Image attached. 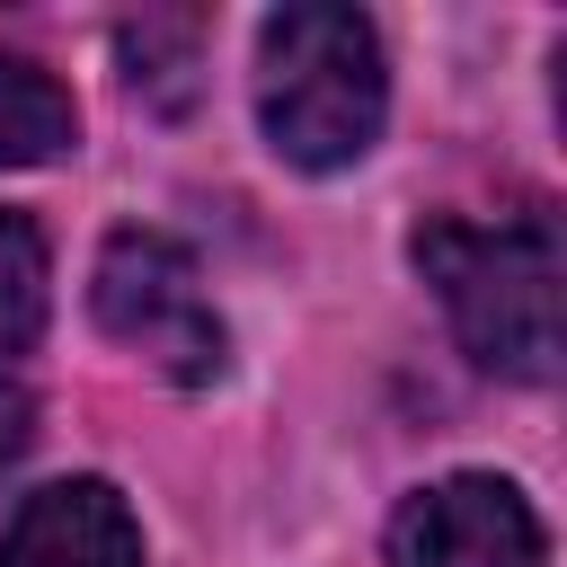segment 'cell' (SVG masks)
I'll return each instance as SVG.
<instances>
[{"label":"cell","instance_id":"obj_9","mask_svg":"<svg viewBox=\"0 0 567 567\" xmlns=\"http://www.w3.org/2000/svg\"><path fill=\"white\" fill-rule=\"evenodd\" d=\"M27 434H35V399H27V390H18L9 372H0V470H9L18 452H27Z\"/></svg>","mask_w":567,"mask_h":567},{"label":"cell","instance_id":"obj_8","mask_svg":"<svg viewBox=\"0 0 567 567\" xmlns=\"http://www.w3.org/2000/svg\"><path fill=\"white\" fill-rule=\"evenodd\" d=\"M35 337H44V230L0 204V346L18 354Z\"/></svg>","mask_w":567,"mask_h":567},{"label":"cell","instance_id":"obj_4","mask_svg":"<svg viewBox=\"0 0 567 567\" xmlns=\"http://www.w3.org/2000/svg\"><path fill=\"white\" fill-rule=\"evenodd\" d=\"M390 567H549V532L514 478L461 470L390 514Z\"/></svg>","mask_w":567,"mask_h":567},{"label":"cell","instance_id":"obj_2","mask_svg":"<svg viewBox=\"0 0 567 567\" xmlns=\"http://www.w3.org/2000/svg\"><path fill=\"white\" fill-rule=\"evenodd\" d=\"M390 106L381 35L363 9L292 0L257 27V124L292 168H346L372 151Z\"/></svg>","mask_w":567,"mask_h":567},{"label":"cell","instance_id":"obj_5","mask_svg":"<svg viewBox=\"0 0 567 567\" xmlns=\"http://www.w3.org/2000/svg\"><path fill=\"white\" fill-rule=\"evenodd\" d=\"M0 567H142V523L106 478H53L9 514Z\"/></svg>","mask_w":567,"mask_h":567},{"label":"cell","instance_id":"obj_6","mask_svg":"<svg viewBox=\"0 0 567 567\" xmlns=\"http://www.w3.org/2000/svg\"><path fill=\"white\" fill-rule=\"evenodd\" d=\"M115 53H124L133 97H142V106H159V115H177V106L195 97L204 18H186V9H142V18H124V27H115Z\"/></svg>","mask_w":567,"mask_h":567},{"label":"cell","instance_id":"obj_7","mask_svg":"<svg viewBox=\"0 0 567 567\" xmlns=\"http://www.w3.org/2000/svg\"><path fill=\"white\" fill-rule=\"evenodd\" d=\"M71 142H80V106H71V89H62L53 71L0 53V168L62 159Z\"/></svg>","mask_w":567,"mask_h":567},{"label":"cell","instance_id":"obj_1","mask_svg":"<svg viewBox=\"0 0 567 567\" xmlns=\"http://www.w3.org/2000/svg\"><path fill=\"white\" fill-rule=\"evenodd\" d=\"M416 275L443 292L452 337L470 346V363L505 372V381H549L558 346H567V248L549 213H514V221H425L416 230Z\"/></svg>","mask_w":567,"mask_h":567},{"label":"cell","instance_id":"obj_3","mask_svg":"<svg viewBox=\"0 0 567 567\" xmlns=\"http://www.w3.org/2000/svg\"><path fill=\"white\" fill-rule=\"evenodd\" d=\"M89 310L115 346H133L151 372L168 381H213L221 372V319L204 301V275L195 257L168 239V230H115L97 248V275H89Z\"/></svg>","mask_w":567,"mask_h":567}]
</instances>
